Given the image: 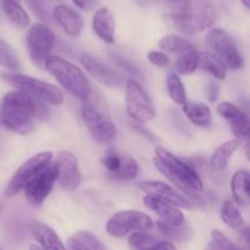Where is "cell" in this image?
<instances>
[{
    "mask_svg": "<svg viewBox=\"0 0 250 250\" xmlns=\"http://www.w3.org/2000/svg\"><path fill=\"white\" fill-rule=\"evenodd\" d=\"M31 232L37 246L41 247L42 250H66L60 237L48 225L34 222L31 226Z\"/></svg>",
    "mask_w": 250,
    "mask_h": 250,
    "instance_id": "ffe728a7",
    "label": "cell"
},
{
    "mask_svg": "<svg viewBox=\"0 0 250 250\" xmlns=\"http://www.w3.org/2000/svg\"><path fill=\"white\" fill-rule=\"evenodd\" d=\"M148 60L150 61L153 65L159 66V67H166L170 65V59L166 54L160 53V51H150L148 54Z\"/></svg>",
    "mask_w": 250,
    "mask_h": 250,
    "instance_id": "f35d334b",
    "label": "cell"
},
{
    "mask_svg": "<svg viewBox=\"0 0 250 250\" xmlns=\"http://www.w3.org/2000/svg\"><path fill=\"white\" fill-rule=\"evenodd\" d=\"M93 29L103 42L107 44L115 43V17L107 7H100L95 11Z\"/></svg>",
    "mask_w": 250,
    "mask_h": 250,
    "instance_id": "d6986e66",
    "label": "cell"
},
{
    "mask_svg": "<svg viewBox=\"0 0 250 250\" xmlns=\"http://www.w3.org/2000/svg\"><path fill=\"white\" fill-rule=\"evenodd\" d=\"M217 9L212 0H192V10L186 19L175 22L180 32L197 34L210 28L217 21Z\"/></svg>",
    "mask_w": 250,
    "mask_h": 250,
    "instance_id": "52a82bcc",
    "label": "cell"
},
{
    "mask_svg": "<svg viewBox=\"0 0 250 250\" xmlns=\"http://www.w3.org/2000/svg\"><path fill=\"white\" fill-rule=\"evenodd\" d=\"M1 6L7 19L12 23L21 27V28L28 26L31 20H29L28 14L23 9V6L20 4L19 0H1Z\"/></svg>",
    "mask_w": 250,
    "mask_h": 250,
    "instance_id": "484cf974",
    "label": "cell"
},
{
    "mask_svg": "<svg viewBox=\"0 0 250 250\" xmlns=\"http://www.w3.org/2000/svg\"><path fill=\"white\" fill-rule=\"evenodd\" d=\"M121 158L122 155H117L115 153L106 154L104 158L102 159V163L104 165V167L106 168L109 175H114L117 170H119L120 165H121Z\"/></svg>",
    "mask_w": 250,
    "mask_h": 250,
    "instance_id": "74e56055",
    "label": "cell"
},
{
    "mask_svg": "<svg viewBox=\"0 0 250 250\" xmlns=\"http://www.w3.org/2000/svg\"><path fill=\"white\" fill-rule=\"evenodd\" d=\"M53 154L50 151H42V153L36 154L34 156L29 158L28 160L24 161L5 188V195L6 197H14L20 190L24 189L26 186L38 175L41 171H43L46 166L50 165Z\"/></svg>",
    "mask_w": 250,
    "mask_h": 250,
    "instance_id": "30bf717a",
    "label": "cell"
},
{
    "mask_svg": "<svg viewBox=\"0 0 250 250\" xmlns=\"http://www.w3.org/2000/svg\"><path fill=\"white\" fill-rule=\"evenodd\" d=\"M0 66L11 72H17L21 68V63L14 49L1 38H0Z\"/></svg>",
    "mask_w": 250,
    "mask_h": 250,
    "instance_id": "f546056e",
    "label": "cell"
},
{
    "mask_svg": "<svg viewBox=\"0 0 250 250\" xmlns=\"http://www.w3.org/2000/svg\"><path fill=\"white\" fill-rule=\"evenodd\" d=\"M158 229L161 233L164 234L165 237H167L168 239L171 241H182L185 238L186 233H187V229H186V225L181 227H176V226H171V225L165 224L163 221H159L158 224Z\"/></svg>",
    "mask_w": 250,
    "mask_h": 250,
    "instance_id": "d590c367",
    "label": "cell"
},
{
    "mask_svg": "<svg viewBox=\"0 0 250 250\" xmlns=\"http://www.w3.org/2000/svg\"><path fill=\"white\" fill-rule=\"evenodd\" d=\"M55 44V33L45 23H34L26 36V45L29 58L39 67L45 66L46 60Z\"/></svg>",
    "mask_w": 250,
    "mask_h": 250,
    "instance_id": "ba28073f",
    "label": "cell"
},
{
    "mask_svg": "<svg viewBox=\"0 0 250 250\" xmlns=\"http://www.w3.org/2000/svg\"><path fill=\"white\" fill-rule=\"evenodd\" d=\"M159 46L168 53H189L194 50V46L188 39L178 36H166L160 39Z\"/></svg>",
    "mask_w": 250,
    "mask_h": 250,
    "instance_id": "f1b7e54d",
    "label": "cell"
},
{
    "mask_svg": "<svg viewBox=\"0 0 250 250\" xmlns=\"http://www.w3.org/2000/svg\"><path fill=\"white\" fill-rule=\"evenodd\" d=\"M159 242L153 234H149L146 232H134L128 238V246L131 250H143L146 248H151Z\"/></svg>",
    "mask_w": 250,
    "mask_h": 250,
    "instance_id": "d6a6232c",
    "label": "cell"
},
{
    "mask_svg": "<svg viewBox=\"0 0 250 250\" xmlns=\"http://www.w3.org/2000/svg\"><path fill=\"white\" fill-rule=\"evenodd\" d=\"M66 250H105V248L94 234L87 231H80L67 239Z\"/></svg>",
    "mask_w": 250,
    "mask_h": 250,
    "instance_id": "d4e9b609",
    "label": "cell"
},
{
    "mask_svg": "<svg viewBox=\"0 0 250 250\" xmlns=\"http://www.w3.org/2000/svg\"><path fill=\"white\" fill-rule=\"evenodd\" d=\"M182 106L186 116L195 126L208 127L211 125L212 115L207 105L200 103H186Z\"/></svg>",
    "mask_w": 250,
    "mask_h": 250,
    "instance_id": "cb8c5ba5",
    "label": "cell"
},
{
    "mask_svg": "<svg viewBox=\"0 0 250 250\" xmlns=\"http://www.w3.org/2000/svg\"><path fill=\"white\" fill-rule=\"evenodd\" d=\"M154 250H177L170 241H159L154 247Z\"/></svg>",
    "mask_w": 250,
    "mask_h": 250,
    "instance_id": "7bdbcfd3",
    "label": "cell"
},
{
    "mask_svg": "<svg viewBox=\"0 0 250 250\" xmlns=\"http://www.w3.org/2000/svg\"><path fill=\"white\" fill-rule=\"evenodd\" d=\"M55 165H49L38 173L24 188V197L33 207H39L48 198L56 181Z\"/></svg>",
    "mask_w": 250,
    "mask_h": 250,
    "instance_id": "4fadbf2b",
    "label": "cell"
},
{
    "mask_svg": "<svg viewBox=\"0 0 250 250\" xmlns=\"http://www.w3.org/2000/svg\"><path fill=\"white\" fill-rule=\"evenodd\" d=\"M138 187L150 197L168 203V204L173 205L176 208H186V209L193 208V203L188 198H186L185 195L178 193L177 190H175L172 187H170V186L164 182L144 181V182L139 183Z\"/></svg>",
    "mask_w": 250,
    "mask_h": 250,
    "instance_id": "9a60e30c",
    "label": "cell"
},
{
    "mask_svg": "<svg viewBox=\"0 0 250 250\" xmlns=\"http://www.w3.org/2000/svg\"><path fill=\"white\" fill-rule=\"evenodd\" d=\"M126 110L129 116L139 124L150 122L156 115L148 93L133 78L126 82Z\"/></svg>",
    "mask_w": 250,
    "mask_h": 250,
    "instance_id": "8fae6325",
    "label": "cell"
},
{
    "mask_svg": "<svg viewBox=\"0 0 250 250\" xmlns=\"http://www.w3.org/2000/svg\"><path fill=\"white\" fill-rule=\"evenodd\" d=\"M210 237H211V241L208 244L205 250H242L238 246L232 243L222 232L217 231V229L211 231Z\"/></svg>",
    "mask_w": 250,
    "mask_h": 250,
    "instance_id": "836d02e7",
    "label": "cell"
},
{
    "mask_svg": "<svg viewBox=\"0 0 250 250\" xmlns=\"http://www.w3.org/2000/svg\"><path fill=\"white\" fill-rule=\"evenodd\" d=\"M221 220L226 226L233 229H241L244 227V219L237 205L232 200H226L221 208Z\"/></svg>",
    "mask_w": 250,
    "mask_h": 250,
    "instance_id": "83f0119b",
    "label": "cell"
},
{
    "mask_svg": "<svg viewBox=\"0 0 250 250\" xmlns=\"http://www.w3.org/2000/svg\"><path fill=\"white\" fill-rule=\"evenodd\" d=\"M241 2L243 4V6L246 7V9H249L250 7V0H241Z\"/></svg>",
    "mask_w": 250,
    "mask_h": 250,
    "instance_id": "ee69618b",
    "label": "cell"
},
{
    "mask_svg": "<svg viewBox=\"0 0 250 250\" xmlns=\"http://www.w3.org/2000/svg\"><path fill=\"white\" fill-rule=\"evenodd\" d=\"M49 115L45 103L22 90L6 93L0 104V124L22 136L33 131L34 120H46Z\"/></svg>",
    "mask_w": 250,
    "mask_h": 250,
    "instance_id": "6da1fadb",
    "label": "cell"
},
{
    "mask_svg": "<svg viewBox=\"0 0 250 250\" xmlns=\"http://www.w3.org/2000/svg\"><path fill=\"white\" fill-rule=\"evenodd\" d=\"M197 70L207 71L217 80H225L227 75V67L211 53L197 51Z\"/></svg>",
    "mask_w": 250,
    "mask_h": 250,
    "instance_id": "7402d4cb",
    "label": "cell"
},
{
    "mask_svg": "<svg viewBox=\"0 0 250 250\" xmlns=\"http://www.w3.org/2000/svg\"><path fill=\"white\" fill-rule=\"evenodd\" d=\"M231 189L237 204L248 207L250 203V181L247 170H239L233 175L231 181Z\"/></svg>",
    "mask_w": 250,
    "mask_h": 250,
    "instance_id": "44dd1931",
    "label": "cell"
},
{
    "mask_svg": "<svg viewBox=\"0 0 250 250\" xmlns=\"http://www.w3.org/2000/svg\"><path fill=\"white\" fill-rule=\"evenodd\" d=\"M80 60L81 63L84 66L85 70L88 71V73H89L94 80H97L98 82L102 83V84L115 88H120L124 85V76H122L121 72L115 70V68H111L109 67V66L104 65V63L100 62L99 60H97L95 58L90 56L89 54L85 53L81 54Z\"/></svg>",
    "mask_w": 250,
    "mask_h": 250,
    "instance_id": "5bb4252c",
    "label": "cell"
},
{
    "mask_svg": "<svg viewBox=\"0 0 250 250\" xmlns=\"http://www.w3.org/2000/svg\"><path fill=\"white\" fill-rule=\"evenodd\" d=\"M53 15L55 17L56 22L61 26V28L66 32L70 37H80L83 31L82 16L75 10L68 7L67 5H56L53 10Z\"/></svg>",
    "mask_w": 250,
    "mask_h": 250,
    "instance_id": "ac0fdd59",
    "label": "cell"
},
{
    "mask_svg": "<svg viewBox=\"0 0 250 250\" xmlns=\"http://www.w3.org/2000/svg\"><path fill=\"white\" fill-rule=\"evenodd\" d=\"M156 168L177 186L185 194L192 199H199L198 193L203 190V181L192 165L181 160L175 154L163 146H156L153 159Z\"/></svg>",
    "mask_w": 250,
    "mask_h": 250,
    "instance_id": "7a4b0ae2",
    "label": "cell"
},
{
    "mask_svg": "<svg viewBox=\"0 0 250 250\" xmlns=\"http://www.w3.org/2000/svg\"><path fill=\"white\" fill-rule=\"evenodd\" d=\"M238 141H229L219 146L210 159V167L215 172H222L229 165V160L238 148Z\"/></svg>",
    "mask_w": 250,
    "mask_h": 250,
    "instance_id": "603a6c76",
    "label": "cell"
},
{
    "mask_svg": "<svg viewBox=\"0 0 250 250\" xmlns=\"http://www.w3.org/2000/svg\"><path fill=\"white\" fill-rule=\"evenodd\" d=\"M208 97L211 103L216 102L217 97H219V85L214 82V81H210L209 87H208Z\"/></svg>",
    "mask_w": 250,
    "mask_h": 250,
    "instance_id": "b9f144b4",
    "label": "cell"
},
{
    "mask_svg": "<svg viewBox=\"0 0 250 250\" xmlns=\"http://www.w3.org/2000/svg\"><path fill=\"white\" fill-rule=\"evenodd\" d=\"M153 226V220L142 211L122 210L110 217L106 222V232L110 236L121 238L129 232H148Z\"/></svg>",
    "mask_w": 250,
    "mask_h": 250,
    "instance_id": "9c48e42d",
    "label": "cell"
},
{
    "mask_svg": "<svg viewBox=\"0 0 250 250\" xmlns=\"http://www.w3.org/2000/svg\"><path fill=\"white\" fill-rule=\"evenodd\" d=\"M207 44L226 67L231 70H241L244 60L239 53L236 41L222 28H212L207 34Z\"/></svg>",
    "mask_w": 250,
    "mask_h": 250,
    "instance_id": "8992f818",
    "label": "cell"
},
{
    "mask_svg": "<svg viewBox=\"0 0 250 250\" xmlns=\"http://www.w3.org/2000/svg\"><path fill=\"white\" fill-rule=\"evenodd\" d=\"M0 250H2V249H1V248H0Z\"/></svg>",
    "mask_w": 250,
    "mask_h": 250,
    "instance_id": "7dc6e473",
    "label": "cell"
},
{
    "mask_svg": "<svg viewBox=\"0 0 250 250\" xmlns=\"http://www.w3.org/2000/svg\"><path fill=\"white\" fill-rule=\"evenodd\" d=\"M24 1H26V4L28 5L29 9L32 10V12H33L38 19L43 20V21H45V20L48 19L46 12L45 10H44L43 4H42L41 0H24Z\"/></svg>",
    "mask_w": 250,
    "mask_h": 250,
    "instance_id": "ab89813d",
    "label": "cell"
},
{
    "mask_svg": "<svg viewBox=\"0 0 250 250\" xmlns=\"http://www.w3.org/2000/svg\"><path fill=\"white\" fill-rule=\"evenodd\" d=\"M217 114L229 122L234 136L241 138H248L250 134L249 119L237 105L232 103L224 102L217 106Z\"/></svg>",
    "mask_w": 250,
    "mask_h": 250,
    "instance_id": "2e32d148",
    "label": "cell"
},
{
    "mask_svg": "<svg viewBox=\"0 0 250 250\" xmlns=\"http://www.w3.org/2000/svg\"><path fill=\"white\" fill-rule=\"evenodd\" d=\"M56 181H59L61 188L65 190H75L80 187L82 176H81L78 160L76 155L67 150L59 151L55 161Z\"/></svg>",
    "mask_w": 250,
    "mask_h": 250,
    "instance_id": "7c38bea8",
    "label": "cell"
},
{
    "mask_svg": "<svg viewBox=\"0 0 250 250\" xmlns=\"http://www.w3.org/2000/svg\"><path fill=\"white\" fill-rule=\"evenodd\" d=\"M73 4L80 9L89 11V10L94 9L98 4V0H72Z\"/></svg>",
    "mask_w": 250,
    "mask_h": 250,
    "instance_id": "60d3db41",
    "label": "cell"
},
{
    "mask_svg": "<svg viewBox=\"0 0 250 250\" xmlns=\"http://www.w3.org/2000/svg\"><path fill=\"white\" fill-rule=\"evenodd\" d=\"M111 58L116 65H119L120 67L124 68L125 71H127L131 76H133V77H137V78H143V73H142V71L139 70V67H137L133 62L127 60L126 58H124V56L119 55V54L116 53H111Z\"/></svg>",
    "mask_w": 250,
    "mask_h": 250,
    "instance_id": "8d00e7d4",
    "label": "cell"
},
{
    "mask_svg": "<svg viewBox=\"0 0 250 250\" xmlns=\"http://www.w3.org/2000/svg\"><path fill=\"white\" fill-rule=\"evenodd\" d=\"M29 250H42L41 247L37 246V244H31V247H29Z\"/></svg>",
    "mask_w": 250,
    "mask_h": 250,
    "instance_id": "f6af8a7d",
    "label": "cell"
},
{
    "mask_svg": "<svg viewBox=\"0 0 250 250\" xmlns=\"http://www.w3.org/2000/svg\"><path fill=\"white\" fill-rule=\"evenodd\" d=\"M167 92L171 99L178 105H185L187 103V93L182 81L177 73L171 72L167 77Z\"/></svg>",
    "mask_w": 250,
    "mask_h": 250,
    "instance_id": "1f68e13d",
    "label": "cell"
},
{
    "mask_svg": "<svg viewBox=\"0 0 250 250\" xmlns=\"http://www.w3.org/2000/svg\"><path fill=\"white\" fill-rule=\"evenodd\" d=\"M1 80L7 84L17 88V90H22L44 103H49L51 105H61L63 103L61 90L45 81L37 80L17 72L1 73Z\"/></svg>",
    "mask_w": 250,
    "mask_h": 250,
    "instance_id": "5b68a950",
    "label": "cell"
},
{
    "mask_svg": "<svg viewBox=\"0 0 250 250\" xmlns=\"http://www.w3.org/2000/svg\"><path fill=\"white\" fill-rule=\"evenodd\" d=\"M166 14L175 22L186 19L192 10V0H159Z\"/></svg>",
    "mask_w": 250,
    "mask_h": 250,
    "instance_id": "4316f807",
    "label": "cell"
},
{
    "mask_svg": "<svg viewBox=\"0 0 250 250\" xmlns=\"http://www.w3.org/2000/svg\"><path fill=\"white\" fill-rule=\"evenodd\" d=\"M155 247V246H154ZM154 247H151V248H146V249H143V250H154Z\"/></svg>",
    "mask_w": 250,
    "mask_h": 250,
    "instance_id": "bcb514c9",
    "label": "cell"
},
{
    "mask_svg": "<svg viewBox=\"0 0 250 250\" xmlns=\"http://www.w3.org/2000/svg\"><path fill=\"white\" fill-rule=\"evenodd\" d=\"M44 67L67 92L80 99H84L92 88L84 72L78 66L73 65L61 56H50Z\"/></svg>",
    "mask_w": 250,
    "mask_h": 250,
    "instance_id": "277c9868",
    "label": "cell"
},
{
    "mask_svg": "<svg viewBox=\"0 0 250 250\" xmlns=\"http://www.w3.org/2000/svg\"><path fill=\"white\" fill-rule=\"evenodd\" d=\"M143 200L146 207L160 217V221L176 227H181L186 225L185 215L182 214V211L178 208L173 207V205L168 204L166 202H163L160 199L150 197V195L144 197Z\"/></svg>",
    "mask_w": 250,
    "mask_h": 250,
    "instance_id": "e0dca14e",
    "label": "cell"
},
{
    "mask_svg": "<svg viewBox=\"0 0 250 250\" xmlns=\"http://www.w3.org/2000/svg\"><path fill=\"white\" fill-rule=\"evenodd\" d=\"M139 173V165L134 159L129 158V156L122 155L121 158V165H120L119 170L111 175L110 177L117 181H128L133 180L138 176Z\"/></svg>",
    "mask_w": 250,
    "mask_h": 250,
    "instance_id": "4dcf8cb0",
    "label": "cell"
},
{
    "mask_svg": "<svg viewBox=\"0 0 250 250\" xmlns=\"http://www.w3.org/2000/svg\"><path fill=\"white\" fill-rule=\"evenodd\" d=\"M175 68L180 75H189V73L195 72L197 71V51H189L181 56L176 62Z\"/></svg>",
    "mask_w": 250,
    "mask_h": 250,
    "instance_id": "e575fe53",
    "label": "cell"
},
{
    "mask_svg": "<svg viewBox=\"0 0 250 250\" xmlns=\"http://www.w3.org/2000/svg\"><path fill=\"white\" fill-rule=\"evenodd\" d=\"M83 102V121L93 139L100 144L112 142L116 136V127L110 119L109 105L102 93L95 88H90Z\"/></svg>",
    "mask_w": 250,
    "mask_h": 250,
    "instance_id": "3957f363",
    "label": "cell"
}]
</instances>
